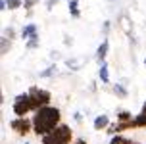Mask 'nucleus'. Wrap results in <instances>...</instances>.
<instances>
[{
  "label": "nucleus",
  "mask_w": 146,
  "mask_h": 144,
  "mask_svg": "<svg viewBox=\"0 0 146 144\" xmlns=\"http://www.w3.org/2000/svg\"><path fill=\"white\" fill-rule=\"evenodd\" d=\"M31 119H33V133L38 138H42L44 135H50L52 131H56V127L62 123V109L50 104L36 109Z\"/></svg>",
  "instance_id": "1"
},
{
  "label": "nucleus",
  "mask_w": 146,
  "mask_h": 144,
  "mask_svg": "<svg viewBox=\"0 0 146 144\" xmlns=\"http://www.w3.org/2000/svg\"><path fill=\"white\" fill-rule=\"evenodd\" d=\"M27 94H29V98H31V108H33V113H35L36 109H40L44 108V106H50V102H52V94L46 90V88H40V86H29L27 88Z\"/></svg>",
  "instance_id": "2"
},
{
  "label": "nucleus",
  "mask_w": 146,
  "mask_h": 144,
  "mask_svg": "<svg viewBox=\"0 0 146 144\" xmlns=\"http://www.w3.org/2000/svg\"><path fill=\"white\" fill-rule=\"evenodd\" d=\"M12 111H14L15 117H27V115L33 111L31 108V98L27 92H21L14 98V104H12Z\"/></svg>",
  "instance_id": "3"
},
{
  "label": "nucleus",
  "mask_w": 146,
  "mask_h": 144,
  "mask_svg": "<svg viewBox=\"0 0 146 144\" xmlns=\"http://www.w3.org/2000/svg\"><path fill=\"white\" fill-rule=\"evenodd\" d=\"M10 129L14 131L17 137H27L29 133H33V119H29V117H14L10 121Z\"/></svg>",
  "instance_id": "4"
},
{
  "label": "nucleus",
  "mask_w": 146,
  "mask_h": 144,
  "mask_svg": "<svg viewBox=\"0 0 146 144\" xmlns=\"http://www.w3.org/2000/svg\"><path fill=\"white\" fill-rule=\"evenodd\" d=\"M52 135L56 138V144H71L75 138H73V131L67 123H60L56 131H52Z\"/></svg>",
  "instance_id": "5"
},
{
  "label": "nucleus",
  "mask_w": 146,
  "mask_h": 144,
  "mask_svg": "<svg viewBox=\"0 0 146 144\" xmlns=\"http://www.w3.org/2000/svg\"><path fill=\"white\" fill-rule=\"evenodd\" d=\"M110 125H111V119H110V115H106V113H98L94 119H92V129L98 131V133H100V131H106Z\"/></svg>",
  "instance_id": "6"
},
{
  "label": "nucleus",
  "mask_w": 146,
  "mask_h": 144,
  "mask_svg": "<svg viewBox=\"0 0 146 144\" xmlns=\"http://www.w3.org/2000/svg\"><path fill=\"white\" fill-rule=\"evenodd\" d=\"M108 52H110V40H108V38H104L102 42L98 44V48H96V54H94L96 62H98V64L106 62V58H108Z\"/></svg>",
  "instance_id": "7"
},
{
  "label": "nucleus",
  "mask_w": 146,
  "mask_h": 144,
  "mask_svg": "<svg viewBox=\"0 0 146 144\" xmlns=\"http://www.w3.org/2000/svg\"><path fill=\"white\" fill-rule=\"evenodd\" d=\"M38 35V25L36 23H27L25 27L21 29V38L23 40H29V38H33V36Z\"/></svg>",
  "instance_id": "8"
},
{
  "label": "nucleus",
  "mask_w": 146,
  "mask_h": 144,
  "mask_svg": "<svg viewBox=\"0 0 146 144\" xmlns=\"http://www.w3.org/2000/svg\"><path fill=\"white\" fill-rule=\"evenodd\" d=\"M98 79L102 85H110V67H108V62H102L100 64V69H98Z\"/></svg>",
  "instance_id": "9"
},
{
  "label": "nucleus",
  "mask_w": 146,
  "mask_h": 144,
  "mask_svg": "<svg viewBox=\"0 0 146 144\" xmlns=\"http://www.w3.org/2000/svg\"><path fill=\"white\" fill-rule=\"evenodd\" d=\"M111 90H113V94H115L119 100H125V98L129 96V90H127L125 85H121V83H115V85L111 86Z\"/></svg>",
  "instance_id": "10"
},
{
  "label": "nucleus",
  "mask_w": 146,
  "mask_h": 144,
  "mask_svg": "<svg viewBox=\"0 0 146 144\" xmlns=\"http://www.w3.org/2000/svg\"><path fill=\"white\" fill-rule=\"evenodd\" d=\"M56 73H58V65H56V64H50L48 67H44L42 71L38 73V77H40V79H50V77H54V75H56Z\"/></svg>",
  "instance_id": "11"
},
{
  "label": "nucleus",
  "mask_w": 146,
  "mask_h": 144,
  "mask_svg": "<svg viewBox=\"0 0 146 144\" xmlns=\"http://www.w3.org/2000/svg\"><path fill=\"white\" fill-rule=\"evenodd\" d=\"M67 6H69V15L79 19L81 17V10H79V0H67Z\"/></svg>",
  "instance_id": "12"
},
{
  "label": "nucleus",
  "mask_w": 146,
  "mask_h": 144,
  "mask_svg": "<svg viewBox=\"0 0 146 144\" xmlns=\"http://www.w3.org/2000/svg\"><path fill=\"white\" fill-rule=\"evenodd\" d=\"M12 42H14V40H10L8 36L2 35V38H0V54H2V56H6L8 52H10V48H12Z\"/></svg>",
  "instance_id": "13"
},
{
  "label": "nucleus",
  "mask_w": 146,
  "mask_h": 144,
  "mask_svg": "<svg viewBox=\"0 0 146 144\" xmlns=\"http://www.w3.org/2000/svg\"><path fill=\"white\" fill-rule=\"evenodd\" d=\"M133 138L125 137V135H113L111 137V140H110V144H131Z\"/></svg>",
  "instance_id": "14"
},
{
  "label": "nucleus",
  "mask_w": 146,
  "mask_h": 144,
  "mask_svg": "<svg viewBox=\"0 0 146 144\" xmlns=\"http://www.w3.org/2000/svg\"><path fill=\"white\" fill-rule=\"evenodd\" d=\"M135 115L129 109H117V121H131Z\"/></svg>",
  "instance_id": "15"
},
{
  "label": "nucleus",
  "mask_w": 146,
  "mask_h": 144,
  "mask_svg": "<svg viewBox=\"0 0 146 144\" xmlns=\"http://www.w3.org/2000/svg\"><path fill=\"white\" fill-rule=\"evenodd\" d=\"M121 25H123V31L125 33H127V35L129 36H133V31H131V27H133V23H131V19H129V17H127V15H121Z\"/></svg>",
  "instance_id": "16"
},
{
  "label": "nucleus",
  "mask_w": 146,
  "mask_h": 144,
  "mask_svg": "<svg viewBox=\"0 0 146 144\" xmlns=\"http://www.w3.org/2000/svg\"><path fill=\"white\" fill-rule=\"evenodd\" d=\"M40 46V42H38V35L33 36V38H29V40H25V48L27 50H36Z\"/></svg>",
  "instance_id": "17"
},
{
  "label": "nucleus",
  "mask_w": 146,
  "mask_h": 144,
  "mask_svg": "<svg viewBox=\"0 0 146 144\" xmlns=\"http://www.w3.org/2000/svg\"><path fill=\"white\" fill-rule=\"evenodd\" d=\"M6 4H8V10L10 12H15V10L23 8V0H6Z\"/></svg>",
  "instance_id": "18"
},
{
  "label": "nucleus",
  "mask_w": 146,
  "mask_h": 144,
  "mask_svg": "<svg viewBox=\"0 0 146 144\" xmlns=\"http://www.w3.org/2000/svg\"><path fill=\"white\" fill-rule=\"evenodd\" d=\"M38 2H40V0H23V8H25L27 12H31V10L38 4Z\"/></svg>",
  "instance_id": "19"
},
{
  "label": "nucleus",
  "mask_w": 146,
  "mask_h": 144,
  "mask_svg": "<svg viewBox=\"0 0 146 144\" xmlns=\"http://www.w3.org/2000/svg\"><path fill=\"white\" fill-rule=\"evenodd\" d=\"M66 65L71 69V71H79L81 69V64H77L75 60H66Z\"/></svg>",
  "instance_id": "20"
},
{
  "label": "nucleus",
  "mask_w": 146,
  "mask_h": 144,
  "mask_svg": "<svg viewBox=\"0 0 146 144\" xmlns=\"http://www.w3.org/2000/svg\"><path fill=\"white\" fill-rule=\"evenodd\" d=\"M40 144H56V138H54V135H44L42 138H40Z\"/></svg>",
  "instance_id": "21"
},
{
  "label": "nucleus",
  "mask_w": 146,
  "mask_h": 144,
  "mask_svg": "<svg viewBox=\"0 0 146 144\" xmlns=\"http://www.w3.org/2000/svg\"><path fill=\"white\" fill-rule=\"evenodd\" d=\"M4 36H8V38H10V40H15V31H14V27H6L4 29Z\"/></svg>",
  "instance_id": "22"
},
{
  "label": "nucleus",
  "mask_w": 146,
  "mask_h": 144,
  "mask_svg": "<svg viewBox=\"0 0 146 144\" xmlns=\"http://www.w3.org/2000/svg\"><path fill=\"white\" fill-rule=\"evenodd\" d=\"M110 29H111V21H104V25H102V33H104V38H108V33H110Z\"/></svg>",
  "instance_id": "23"
},
{
  "label": "nucleus",
  "mask_w": 146,
  "mask_h": 144,
  "mask_svg": "<svg viewBox=\"0 0 146 144\" xmlns=\"http://www.w3.org/2000/svg\"><path fill=\"white\" fill-rule=\"evenodd\" d=\"M73 121L77 125H81L83 123V111H73Z\"/></svg>",
  "instance_id": "24"
},
{
  "label": "nucleus",
  "mask_w": 146,
  "mask_h": 144,
  "mask_svg": "<svg viewBox=\"0 0 146 144\" xmlns=\"http://www.w3.org/2000/svg\"><path fill=\"white\" fill-rule=\"evenodd\" d=\"M106 133H108V135H111V137L115 135V121H111V125H110L108 129H106Z\"/></svg>",
  "instance_id": "25"
},
{
  "label": "nucleus",
  "mask_w": 146,
  "mask_h": 144,
  "mask_svg": "<svg viewBox=\"0 0 146 144\" xmlns=\"http://www.w3.org/2000/svg\"><path fill=\"white\" fill-rule=\"evenodd\" d=\"M56 2H58V0H46V10H48V12H50L52 8L56 6Z\"/></svg>",
  "instance_id": "26"
},
{
  "label": "nucleus",
  "mask_w": 146,
  "mask_h": 144,
  "mask_svg": "<svg viewBox=\"0 0 146 144\" xmlns=\"http://www.w3.org/2000/svg\"><path fill=\"white\" fill-rule=\"evenodd\" d=\"M64 44H66V46H71V44H73V38L69 35H64Z\"/></svg>",
  "instance_id": "27"
},
{
  "label": "nucleus",
  "mask_w": 146,
  "mask_h": 144,
  "mask_svg": "<svg viewBox=\"0 0 146 144\" xmlns=\"http://www.w3.org/2000/svg\"><path fill=\"white\" fill-rule=\"evenodd\" d=\"M58 58H60V52H54V50L50 52V60H54V62H56Z\"/></svg>",
  "instance_id": "28"
},
{
  "label": "nucleus",
  "mask_w": 146,
  "mask_h": 144,
  "mask_svg": "<svg viewBox=\"0 0 146 144\" xmlns=\"http://www.w3.org/2000/svg\"><path fill=\"white\" fill-rule=\"evenodd\" d=\"M73 144H88V142L85 140V138H81V137H79V138H75V140H73Z\"/></svg>",
  "instance_id": "29"
},
{
  "label": "nucleus",
  "mask_w": 146,
  "mask_h": 144,
  "mask_svg": "<svg viewBox=\"0 0 146 144\" xmlns=\"http://www.w3.org/2000/svg\"><path fill=\"white\" fill-rule=\"evenodd\" d=\"M0 10H2V12H6V10H8V4H6V0H2V2H0Z\"/></svg>",
  "instance_id": "30"
},
{
  "label": "nucleus",
  "mask_w": 146,
  "mask_h": 144,
  "mask_svg": "<svg viewBox=\"0 0 146 144\" xmlns=\"http://www.w3.org/2000/svg\"><path fill=\"white\" fill-rule=\"evenodd\" d=\"M140 113H144V115H146V102L142 104V109H140Z\"/></svg>",
  "instance_id": "31"
},
{
  "label": "nucleus",
  "mask_w": 146,
  "mask_h": 144,
  "mask_svg": "<svg viewBox=\"0 0 146 144\" xmlns=\"http://www.w3.org/2000/svg\"><path fill=\"white\" fill-rule=\"evenodd\" d=\"M131 144H140V142H137V140H131Z\"/></svg>",
  "instance_id": "32"
},
{
  "label": "nucleus",
  "mask_w": 146,
  "mask_h": 144,
  "mask_svg": "<svg viewBox=\"0 0 146 144\" xmlns=\"http://www.w3.org/2000/svg\"><path fill=\"white\" fill-rule=\"evenodd\" d=\"M144 65H146V58H144Z\"/></svg>",
  "instance_id": "33"
},
{
  "label": "nucleus",
  "mask_w": 146,
  "mask_h": 144,
  "mask_svg": "<svg viewBox=\"0 0 146 144\" xmlns=\"http://www.w3.org/2000/svg\"><path fill=\"white\" fill-rule=\"evenodd\" d=\"M108 2H113V0H108Z\"/></svg>",
  "instance_id": "34"
}]
</instances>
